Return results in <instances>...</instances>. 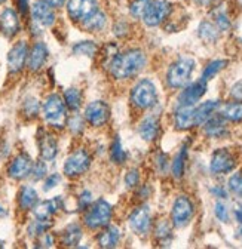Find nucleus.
<instances>
[{
	"mask_svg": "<svg viewBox=\"0 0 242 249\" xmlns=\"http://www.w3.org/2000/svg\"><path fill=\"white\" fill-rule=\"evenodd\" d=\"M211 193H213L216 197H219V199H227V192H226V189H223V187H220V185H214L213 189H211Z\"/></svg>",
	"mask_w": 242,
	"mask_h": 249,
	"instance_id": "obj_50",
	"label": "nucleus"
},
{
	"mask_svg": "<svg viewBox=\"0 0 242 249\" xmlns=\"http://www.w3.org/2000/svg\"><path fill=\"white\" fill-rule=\"evenodd\" d=\"M193 216V203L187 196H178L174 200L171 211V221L175 227H185Z\"/></svg>",
	"mask_w": 242,
	"mask_h": 249,
	"instance_id": "obj_7",
	"label": "nucleus"
},
{
	"mask_svg": "<svg viewBox=\"0 0 242 249\" xmlns=\"http://www.w3.org/2000/svg\"><path fill=\"white\" fill-rule=\"evenodd\" d=\"M18 6H19V12L22 15H27L30 6H28V0H18Z\"/></svg>",
	"mask_w": 242,
	"mask_h": 249,
	"instance_id": "obj_53",
	"label": "nucleus"
},
{
	"mask_svg": "<svg viewBox=\"0 0 242 249\" xmlns=\"http://www.w3.org/2000/svg\"><path fill=\"white\" fill-rule=\"evenodd\" d=\"M6 209H5V206H2V205H0V218H3V216H6Z\"/></svg>",
	"mask_w": 242,
	"mask_h": 249,
	"instance_id": "obj_55",
	"label": "nucleus"
},
{
	"mask_svg": "<svg viewBox=\"0 0 242 249\" xmlns=\"http://www.w3.org/2000/svg\"><path fill=\"white\" fill-rule=\"evenodd\" d=\"M43 117L51 126L63 128L64 123L67 122L64 100L59 95H56V93L49 95L43 103Z\"/></svg>",
	"mask_w": 242,
	"mask_h": 249,
	"instance_id": "obj_5",
	"label": "nucleus"
},
{
	"mask_svg": "<svg viewBox=\"0 0 242 249\" xmlns=\"http://www.w3.org/2000/svg\"><path fill=\"white\" fill-rule=\"evenodd\" d=\"M80 24L88 33H98V31H103L107 25V15L101 9H97Z\"/></svg>",
	"mask_w": 242,
	"mask_h": 249,
	"instance_id": "obj_23",
	"label": "nucleus"
},
{
	"mask_svg": "<svg viewBox=\"0 0 242 249\" xmlns=\"http://www.w3.org/2000/svg\"><path fill=\"white\" fill-rule=\"evenodd\" d=\"M238 2H239V5L242 6V0H238Z\"/></svg>",
	"mask_w": 242,
	"mask_h": 249,
	"instance_id": "obj_59",
	"label": "nucleus"
},
{
	"mask_svg": "<svg viewBox=\"0 0 242 249\" xmlns=\"http://www.w3.org/2000/svg\"><path fill=\"white\" fill-rule=\"evenodd\" d=\"M146 53L141 49H128L122 53H116L110 61V74L117 80H125L137 76L146 66Z\"/></svg>",
	"mask_w": 242,
	"mask_h": 249,
	"instance_id": "obj_1",
	"label": "nucleus"
},
{
	"mask_svg": "<svg viewBox=\"0 0 242 249\" xmlns=\"http://www.w3.org/2000/svg\"><path fill=\"white\" fill-rule=\"evenodd\" d=\"M205 134L211 138H223L227 134L226 119L220 116H211L205 123Z\"/></svg>",
	"mask_w": 242,
	"mask_h": 249,
	"instance_id": "obj_20",
	"label": "nucleus"
},
{
	"mask_svg": "<svg viewBox=\"0 0 242 249\" xmlns=\"http://www.w3.org/2000/svg\"><path fill=\"white\" fill-rule=\"evenodd\" d=\"M83 124H85V122H83V119H82L79 114H72L70 117H67V126H69V129H70L73 134H76V135L82 134V131H83Z\"/></svg>",
	"mask_w": 242,
	"mask_h": 249,
	"instance_id": "obj_42",
	"label": "nucleus"
},
{
	"mask_svg": "<svg viewBox=\"0 0 242 249\" xmlns=\"http://www.w3.org/2000/svg\"><path fill=\"white\" fill-rule=\"evenodd\" d=\"M32 17L33 19L43 25V27H51L55 24V9H52L46 0H37V2L33 3L32 6Z\"/></svg>",
	"mask_w": 242,
	"mask_h": 249,
	"instance_id": "obj_18",
	"label": "nucleus"
},
{
	"mask_svg": "<svg viewBox=\"0 0 242 249\" xmlns=\"http://www.w3.org/2000/svg\"><path fill=\"white\" fill-rule=\"evenodd\" d=\"M110 117V107L106 101H93L85 108V120L95 128H100L107 123Z\"/></svg>",
	"mask_w": 242,
	"mask_h": 249,
	"instance_id": "obj_10",
	"label": "nucleus"
},
{
	"mask_svg": "<svg viewBox=\"0 0 242 249\" xmlns=\"http://www.w3.org/2000/svg\"><path fill=\"white\" fill-rule=\"evenodd\" d=\"M171 9V3L167 0H152L141 19L147 27H158L169 17Z\"/></svg>",
	"mask_w": 242,
	"mask_h": 249,
	"instance_id": "obj_8",
	"label": "nucleus"
},
{
	"mask_svg": "<svg viewBox=\"0 0 242 249\" xmlns=\"http://www.w3.org/2000/svg\"><path fill=\"white\" fill-rule=\"evenodd\" d=\"M39 150H40V158L43 160H52L58 153V144L54 135L43 132V135L39 138Z\"/></svg>",
	"mask_w": 242,
	"mask_h": 249,
	"instance_id": "obj_24",
	"label": "nucleus"
},
{
	"mask_svg": "<svg viewBox=\"0 0 242 249\" xmlns=\"http://www.w3.org/2000/svg\"><path fill=\"white\" fill-rule=\"evenodd\" d=\"M39 202L37 192L32 185H22L18 193V205L22 211H32Z\"/></svg>",
	"mask_w": 242,
	"mask_h": 249,
	"instance_id": "obj_25",
	"label": "nucleus"
},
{
	"mask_svg": "<svg viewBox=\"0 0 242 249\" xmlns=\"http://www.w3.org/2000/svg\"><path fill=\"white\" fill-rule=\"evenodd\" d=\"M128 28V24L127 22H117L114 27H113V33L117 36V37H124L128 31H125Z\"/></svg>",
	"mask_w": 242,
	"mask_h": 249,
	"instance_id": "obj_48",
	"label": "nucleus"
},
{
	"mask_svg": "<svg viewBox=\"0 0 242 249\" xmlns=\"http://www.w3.org/2000/svg\"><path fill=\"white\" fill-rule=\"evenodd\" d=\"M89 168H91V154L86 150L79 148L66 159L63 169L69 178H76L88 172Z\"/></svg>",
	"mask_w": 242,
	"mask_h": 249,
	"instance_id": "obj_6",
	"label": "nucleus"
},
{
	"mask_svg": "<svg viewBox=\"0 0 242 249\" xmlns=\"http://www.w3.org/2000/svg\"><path fill=\"white\" fill-rule=\"evenodd\" d=\"M46 3H48L52 9H59V8H63V6L67 3V0H46Z\"/></svg>",
	"mask_w": 242,
	"mask_h": 249,
	"instance_id": "obj_52",
	"label": "nucleus"
},
{
	"mask_svg": "<svg viewBox=\"0 0 242 249\" xmlns=\"http://www.w3.org/2000/svg\"><path fill=\"white\" fill-rule=\"evenodd\" d=\"M138 134L144 141H153L159 135V120L155 116H147L138 126Z\"/></svg>",
	"mask_w": 242,
	"mask_h": 249,
	"instance_id": "obj_21",
	"label": "nucleus"
},
{
	"mask_svg": "<svg viewBox=\"0 0 242 249\" xmlns=\"http://www.w3.org/2000/svg\"><path fill=\"white\" fill-rule=\"evenodd\" d=\"M61 208V197L56 196L52 200H45V202H37V205L33 208L35 216L39 220H51V216Z\"/></svg>",
	"mask_w": 242,
	"mask_h": 249,
	"instance_id": "obj_22",
	"label": "nucleus"
},
{
	"mask_svg": "<svg viewBox=\"0 0 242 249\" xmlns=\"http://www.w3.org/2000/svg\"><path fill=\"white\" fill-rule=\"evenodd\" d=\"M229 190L239 199H242V171L233 174L229 178Z\"/></svg>",
	"mask_w": 242,
	"mask_h": 249,
	"instance_id": "obj_39",
	"label": "nucleus"
},
{
	"mask_svg": "<svg viewBox=\"0 0 242 249\" xmlns=\"http://www.w3.org/2000/svg\"><path fill=\"white\" fill-rule=\"evenodd\" d=\"M110 158L114 163L117 165H122L125 160H127V153L125 150L122 148V144H120V140L119 137H114L113 142H112V148H110Z\"/></svg>",
	"mask_w": 242,
	"mask_h": 249,
	"instance_id": "obj_35",
	"label": "nucleus"
},
{
	"mask_svg": "<svg viewBox=\"0 0 242 249\" xmlns=\"http://www.w3.org/2000/svg\"><path fill=\"white\" fill-rule=\"evenodd\" d=\"M214 213L217 216V220L222 221V223H229V211H227V206L223 203V202H217L216 206H214Z\"/></svg>",
	"mask_w": 242,
	"mask_h": 249,
	"instance_id": "obj_44",
	"label": "nucleus"
},
{
	"mask_svg": "<svg viewBox=\"0 0 242 249\" xmlns=\"http://www.w3.org/2000/svg\"><path fill=\"white\" fill-rule=\"evenodd\" d=\"M59 181H61V177H59V174H51V175L45 179L43 190H45V192L52 190L54 187H56V185L59 184Z\"/></svg>",
	"mask_w": 242,
	"mask_h": 249,
	"instance_id": "obj_46",
	"label": "nucleus"
},
{
	"mask_svg": "<svg viewBox=\"0 0 242 249\" xmlns=\"http://www.w3.org/2000/svg\"><path fill=\"white\" fill-rule=\"evenodd\" d=\"M195 70V61L189 56H181L175 62H172L167 73V82L169 88L180 89L189 85L192 73Z\"/></svg>",
	"mask_w": 242,
	"mask_h": 249,
	"instance_id": "obj_3",
	"label": "nucleus"
},
{
	"mask_svg": "<svg viewBox=\"0 0 242 249\" xmlns=\"http://www.w3.org/2000/svg\"><path fill=\"white\" fill-rule=\"evenodd\" d=\"M232 97L236 100V101H242V82H238L232 86Z\"/></svg>",
	"mask_w": 242,
	"mask_h": 249,
	"instance_id": "obj_49",
	"label": "nucleus"
},
{
	"mask_svg": "<svg viewBox=\"0 0 242 249\" xmlns=\"http://www.w3.org/2000/svg\"><path fill=\"white\" fill-rule=\"evenodd\" d=\"M46 172H48L46 163L43 160H39V162L33 163V168H32V172H30V175L33 177L35 181H39V179H43L46 177Z\"/></svg>",
	"mask_w": 242,
	"mask_h": 249,
	"instance_id": "obj_43",
	"label": "nucleus"
},
{
	"mask_svg": "<svg viewBox=\"0 0 242 249\" xmlns=\"http://www.w3.org/2000/svg\"><path fill=\"white\" fill-rule=\"evenodd\" d=\"M82 239V229L79 224H70L61 233V243L67 248L77 246Z\"/></svg>",
	"mask_w": 242,
	"mask_h": 249,
	"instance_id": "obj_28",
	"label": "nucleus"
},
{
	"mask_svg": "<svg viewBox=\"0 0 242 249\" xmlns=\"http://www.w3.org/2000/svg\"><path fill=\"white\" fill-rule=\"evenodd\" d=\"M97 9V0H67V14L74 22H82Z\"/></svg>",
	"mask_w": 242,
	"mask_h": 249,
	"instance_id": "obj_9",
	"label": "nucleus"
},
{
	"mask_svg": "<svg viewBox=\"0 0 242 249\" xmlns=\"http://www.w3.org/2000/svg\"><path fill=\"white\" fill-rule=\"evenodd\" d=\"M131 103L141 110L152 108L158 103V90L152 80L141 79L131 90Z\"/></svg>",
	"mask_w": 242,
	"mask_h": 249,
	"instance_id": "obj_4",
	"label": "nucleus"
},
{
	"mask_svg": "<svg viewBox=\"0 0 242 249\" xmlns=\"http://www.w3.org/2000/svg\"><path fill=\"white\" fill-rule=\"evenodd\" d=\"M91 203H93V193L88 192V190H85V192L79 196V208H80V211L88 209V206H89Z\"/></svg>",
	"mask_w": 242,
	"mask_h": 249,
	"instance_id": "obj_47",
	"label": "nucleus"
},
{
	"mask_svg": "<svg viewBox=\"0 0 242 249\" xmlns=\"http://www.w3.org/2000/svg\"><path fill=\"white\" fill-rule=\"evenodd\" d=\"M119 239H120V233L116 227L113 226H106V229L100 233L98 236V245L101 248H116L117 243H119Z\"/></svg>",
	"mask_w": 242,
	"mask_h": 249,
	"instance_id": "obj_29",
	"label": "nucleus"
},
{
	"mask_svg": "<svg viewBox=\"0 0 242 249\" xmlns=\"http://www.w3.org/2000/svg\"><path fill=\"white\" fill-rule=\"evenodd\" d=\"M195 107L189 106H178L175 113H174V124L175 128L180 131H186L195 126V114H193Z\"/></svg>",
	"mask_w": 242,
	"mask_h": 249,
	"instance_id": "obj_19",
	"label": "nucleus"
},
{
	"mask_svg": "<svg viewBox=\"0 0 242 249\" xmlns=\"http://www.w3.org/2000/svg\"><path fill=\"white\" fill-rule=\"evenodd\" d=\"M48 48L43 42H36L32 49L28 51V55H27V67L30 71H39L48 59Z\"/></svg>",
	"mask_w": 242,
	"mask_h": 249,
	"instance_id": "obj_17",
	"label": "nucleus"
},
{
	"mask_svg": "<svg viewBox=\"0 0 242 249\" xmlns=\"http://www.w3.org/2000/svg\"><path fill=\"white\" fill-rule=\"evenodd\" d=\"M112 215H113V209L112 205L104 200L100 199L94 203H91L88 206V209H85V215H83V224L88 229H104L106 226L110 224L112 220Z\"/></svg>",
	"mask_w": 242,
	"mask_h": 249,
	"instance_id": "obj_2",
	"label": "nucleus"
},
{
	"mask_svg": "<svg viewBox=\"0 0 242 249\" xmlns=\"http://www.w3.org/2000/svg\"><path fill=\"white\" fill-rule=\"evenodd\" d=\"M27 55H28V46L24 40H21L12 46V49L8 53V70H9V73L17 74L25 67Z\"/></svg>",
	"mask_w": 242,
	"mask_h": 249,
	"instance_id": "obj_13",
	"label": "nucleus"
},
{
	"mask_svg": "<svg viewBox=\"0 0 242 249\" xmlns=\"http://www.w3.org/2000/svg\"><path fill=\"white\" fill-rule=\"evenodd\" d=\"M205 92H206V82L202 79L190 85H186L185 90H181V93L178 95V106L195 107V104L205 95Z\"/></svg>",
	"mask_w": 242,
	"mask_h": 249,
	"instance_id": "obj_12",
	"label": "nucleus"
},
{
	"mask_svg": "<svg viewBox=\"0 0 242 249\" xmlns=\"http://www.w3.org/2000/svg\"><path fill=\"white\" fill-rule=\"evenodd\" d=\"M6 2V0H0V5H2V3H5Z\"/></svg>",
	"mask_w": 242,
	"mask_h": 249,
	"instance_id": "obj_58",
	"label": "nucleus"
},
{
	"mask_svg": "<svg viewBox=\"0 0 242 249\" xmlns=\"http://www.w3.org/2000/svg\"><path fill=\"white\" fill-rule=\"evenodd\" d=\"M51 226H52L51 220H39V218H36V220L32 224H30V227H28V234L33 236V237L43 236L45 233H48Z\"/></svg>",
	"mask_w": 242,
	"mask_h": 249,
	"instance_id": "obj_36",
	"label": "nucleus"
},
{
	"mask_svg": "<svg viewBox=\"0 0 242 249\" xmlns=\"http://www.w3.org/2000/svg\"><path fill=\"white\" fill-rule=\"evenodd\" d=\"M220 33H222V31L217 28V25L214 22H211V21H202L199 24V28H198L199 37L202 40H205V42H209V43L217 42L219 37H220Z\"/></svg>",
	"mask_w": 242,
	"mask_h": 249,
	"instance_id": "obj_27",
	"label": "nucleus"
},
{
	"mask_svg": "<svg viewBox=\"0 0 242 249\" xmlns=\"http://www.w3.org/2000/svg\"><path fill=\"white\" fill-rule=\"evenodd\" d=\"M235 218H236V221L239 224H242V208L241 206L235 209Z\"/></svg>",
	"mask_w": 242,
	"mask_h": 249,
	"instance_id": "obj_54",
	"label": "nucleus"
},
{
	"mask_svg": "<svg viewBox=\"0 0 242 249\" xmlns=\"http://www.w3.org/2000/svg\"><path fill=\"white\" fill-rule=\"evenodd\" d=\"M5 246V242H2V240H0V248H3Z\"/></svg>",
	"mask_w": 242,
	"mask_h": 249,
	"instance_id": "obj_57",
	"label": "nucleus"
},
{
	"mask_svg": "<svg viewBox=\"0 0 242 249\" xmlns=\"http://www.w3.org/2000/svg\"><path fill=\"white\" fill-rule=\"evenodd\" d=\"M167 165H168V158H167V154H159V158H158L159 171H161V172H165V171H167Z\"/></svg>",
	"mask_w": 242,
	"mask_h": 249,
	"instance_id": "obj_51",
	"label": "nucleus"
},
{
	"mask_svg": "<svg viewBox=\"0 0 242 249\" xmlns=\"http://www.w3.org/2000/svg\"><path fill=\"white\" fill-rule=\"evenodd\" d=\"M155 234H156V237L164 243V246H168V243H169L171 239H172L169 223H167V221L158 223V226H156V229H155Z\"/></svg>",
	"mask_w": 242,
	"mask_h": 249,
	"instance_id": "obj_38",
	"label": "nucleus"
},
{
	"mask_svg": "<svg viewBox=\"0 0 242 249\" xmlns=\"http://www.w3.org/2000/svg\"><path fill=\"white\" fill-rule=\"evenodd\" d=\"M82 101H83V97H82V92L79 89H76V88L66 89L64 103H66L67 108H70L72 111H77L82 106Z\"/></svg>",
	"mask_w": 242,
	"mask_h": 249,
	"instance_id": "obj_32",
	"label": "nucleus"
},
{
	"mask_svg": "<svg viewBox=\"0 0 242 249\" xmlns=\"http://www.w3.org/2000/svg\"><path fill=\"white\" fill-rule=\"evenodd\" d=\"M140 182V172L137 169H131L127 175H125V184L128 189H134Z\"/></svg>",
	"mask_w": 242,
	"mask_h": 249,
	"instance_id": "obj_45",
	"label": "nucleus"
},
{
	"mask_svg": "<svg viewBox=\"0 0 242 249\" xmlns=\"http://www.w3.org/2000/svg\"><path fill=\"white\" fill-rule=\"evenodd\" d=\"M186 160H187V147L183 145L180 148V151L177 153L175 159L172 162V166H171V172L174 175V178H181L185 175V168H186Z\"/></svg>",
	"mask_w": 242,
	"mask_h": 249,
	"instance_id": "obj_30",
	"label": "nucleus"
},
{
	"mask_svg": "<svg viewBox=\"0 0 242 249\" xmlns=\"http://www.w3.org/2000/svg\"><path fill=\"white\" fill-rule=\"evenodd\" d=\"M214 24L217 25L220 31H227L230 28V19L223 9H219L214 12Z\"/></svg>",
	"mask_w": 242,
	"mask_h": 249,
	"instance_id": "obj_41",
	"label": "nucleus"
},
{
	"mask_svg": "<svg viewBox=\"0 0 242 249\" xmlns=\"http://www.w3.org/2000/svg\"><path fill=\"white\" fill-rule=\"evenodd\" d=\"M152 3V0H132L131 5H130V14L131 17L137 18V19H141L143 15L146 14L149 5Z\"/></svg>",
	"mask_w": 242,
	"mask_h": 249,
	"instance_id": "obj_37",
	"label": "nucleus"
},
{
	"mask_svg": "<svg viewBox=\"0 0 242 249\" xmlns=\"http://www.w3.org/2000/svg\"><path fill=\"white\" fill-rule=\"evenodd\" d=\"M97 51H98V46L95 45V42H91V40L77 42L73 46V53L80 55V56H94Z\"/></svg>",
	"mask_w": 242,
	"mask_h": 249,
	"instance_id": "obj_34",
	"label": "nucleus"
},
{
	"mask_svg": "<svg viewBox=\"0 0 242 249\" xmlns=\"http://www.w3.org/2000/svg\"><path fill=\"white\" fill-rule=\"evenodd\" d=\"M19 30H21V24H19L18 14L12 8H5L0 12V33L5 37L11 39L19 33Z\"/></svg>",
	"mask_w": 242,
	"mask_h": 249,
	"instance_id": "obj_14",
	"label": "nucleus"
},
{
	"mask_svg": "<svg viewBox=\"0 0 242 249\" xmlns=\"http://www.w3.org/2000/svg\"><path fill=\"white\" fill-rule=\"evenodd\" d=\"M22 110H24V114H25L27 117L33 119V117H36V116L39 114L40 104H39V101H37L36 98H28V100H25Z\"/></svg>",
	"mask_w": 242,
	"mask_h": 249,
	"instance_id": "obj_40",
	"label": "nucleus"
},
{
	"mask_svg": "<svg viewBox=\"0 0 242 249\" xmlns=\"http://www.w3.org/2000/svg\"><path fill=\"white\" fill-rule=\"evenodd\" d=\"M198 3H201V5H209L211 0H198Z\"/></svg>",
	"mask_w": 242,
	"mask_h": 249,
	"instance_id": "obj_56",
	"label": "nucleus"
},
{
	"mask_svg": "<svg viewBox=\"0 0 242 249\" xmlns=\"http://www.w3.org/2000/svg\"><path fill=\"white\" fill-rule=\"evenodd\" d=\"M222 116L233 123L242 122V101H235V103H229L223 107L222 110Z\"/></svg>",
	"mask_w": 242,
	"mask_h": 249,
	"instance_id": "obj_31",
	"label": "nucleus"
},
{
	"mask_svg": "<svg viewBox=\"0 0 242 249\" xmlns=\"http://www.w3.org/2000/svg\"><path fill=\"white\" fill-rule=\"evenodd\" d=\"M130 226L137 234H146L152 226V215L147 205L138 206L130 216Z\"/></svg>",
	"mask_w": 242,
	"mask_h": 249,
	"instance_id": "obj_16",
	"label": "nucleus"
},
{
	"mask_svg": "<svg viewBox=\"0 0 242 249\" xmlns=\"http://www.w3.org/2000/svg\"><path fill=\"white\" fill-rule=\"evenodd\" d=\"M235 165V156L226 148H219L211 156L209 169L213 174H229L230 171H233Z\"/></svg>",
	"mask_w": 242,
	"mask_h": 249,
	"instance_id": "obj_11",
	"label": "nucleus"
},
{
	"mask_svg": "<svg viewBox=\"0 0 242 249\" xmlns=\"http://www.w3.org/2000/svg\"><path fill=\"white\" fill-rule=\"evenodd\" d=\"M219 108V101H205L201 106L195 107L193 114H195V126H201L204 124L211 116H213Z\"/></svg>",
	"mask_w": 242,
	"mask_h": 249,
	"instance_id": "obj_26",
	"label": "nucleus"
},
{
	"mask_svg": "<svg viewBox=\"0 0 242 249\" xmlns=\"http://www.w3.org/2000/svg\"><path fill=\"white\" fill-rule=\"evenodd\" d=\"M33 160L27 153H19L18 156H15V159L11 162L9 168H8V174L12 179H24L30 175L33 168Z\"/></svg>",
	"mask_w": 242,
	"mask_h": 249,
	"instance_id": "obj_15",
	"label": "nucleus"
},
{
	"mask_svg": "<svg viewBox=\"0 0 242 249\" xmlns=\"http://www.w3.org/2000/svg\"><path fill=\"white\" fill-rule=\"evenodd\" d=\"M226 66H227L226 59H214V61H211L209 64L205 67L204 73H202V80H205V82L211 80L214 76H217Z\"/></svg>",
	"mask_w": 242,
	"mask_h": 249,
	"instance_id": "obj_33",
	"label": "nucleus"
},
{
	"mask_svg": "<svg viewBox=\"0 0 242 249\" xmlns=\"http://www.w3.org/2000/svg\"><path fill=\"white\" fill-rule=\"evenodd\" d=\"M241 237H242V230H241Z\"/></svg>",
	"mask_w": 242,
	"mask_h": 249,
	"instance_id": "obj_60",
	"label": "nucleus"
}]
</instances>
